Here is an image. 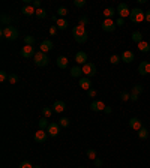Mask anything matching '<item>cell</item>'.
Masks as SVG:
<instances>
[{
  "instance_id": "cell-1",
  "label": "cell",
  "mask_w": 150,
  "mask_h": 168,
  "mask_svg": "<svg viewBox=\"0 0 150 168\" xmlns=\"http://www.w3.org/2000/svg\"><path fill=\"white\" fill-rule=\"evenodd\" d=\"M72 35H74L75 41L78 42V44H84L87 38H89V33H87V30H86V27L81 26V24H78V26H75L72 29Z\"/></svg>"
},
{
  "instance_id": "cell-2",
  "label": "cell",
  "mask_w": 150,
  "mask_h": 168,
  "mask_svg": "<svg viewBox=\"0 0 150 168\" xmlns=\"http://www.w3.org/2000/svg\"><path fill=\"white\" fill-rule=\"evenodd\" d=\"M2 36L9 41H15L20 36V33H18V30H17L14 26H5L2 29Z\"/></svg>"
},
{
  "instance_id": "cell-3",
  "label": "cell",
  "mask_w": 150,
  "mask_h": 168,
  "mask_svg": "<svg viewBox=\"0 0 150 168\" xmlns=\"http://www.w3.org/2000/svg\"><path fill=\"white\" fill-rule=\"evenodd\" d=\"M129 20L132 23H143L146 20V12H143L140 8H134V9H131Z\"/></svg>"
},
{
  "instance_id": "cell-4",
  "label": "cell",
  "mask_w": 150,
  "mask_h": 168,
  "mask_svg": "<svg viewBox=\"0 0 150 168\" xmlns=\"http://www.w3.org/2000/svg\"><path fill=\"white\" fill-rule=\"evenodd\" d=\"M33 60H35V65H36V66H47V65H48V62H50V59H48L47 53H42V51H38V53L35 54Z\"/></svg>"
},
{
  "instance_id": "cell-5",
  "label": "cell",
  "mask_w": 150,
  "mask_h": 168,
  "mask_svg": "<svg viewBox=\"0 0 150 168\" xmlns=\"http://www.w3.org/2000/svg\"><path fill=\"white\" fill-rule=\"evenodd\" d=\"M81 68H83V74L86 75L87 78H92V77L96 74V66L92 63V62H87V63L83 65Z\"/></svg>"
},
{
  "instance_id": "cell-6",
  "label": "cell",
  "mask_w": 150,
  "mask_h": 168,
  "mask_svg": "<svg viewBox=\"0 0 150 168\" xmlns=\"http://www.w3.org/2000/svg\"><path fill=\"white\" fill-rule=\"evenodd\" d=\"M117 14H119V17L120 18H126V17H129L131 15V11H129V8H128V5L126 3H119L117 5Z\"/></svg>"
},
{
  "instance_id": "cell-7",
  "label": "cell",
  "mask_w": 150,
  "mask_h": 168,
  "mask_svg": "<svg viewBox=\"0 0 150 168\" xmlns=\"http://www.w3.org/2000/svg\"><path fill=\"white\" fill-rule=\"evenodd\" d=\"M47 132H48L50 137H57V135L60 134V125H59V123H56V122L50 123V126L47 128Z\"/></svg>"
},
{
  "instance_id": "cell-8",
  "label": "cell",
  "mask_w": 150,
  "mask_h": 168,
  "mask_svg": "<svg viewBox=\"0 0 150 168\" xmlns=\"http://www.w3.org/2000/svg\"><path fill=\"white\" fill-rule=\"evenodd\" d=\"M35 50L32 45H24V47L21 48V56L24 57V59H32V57H35Z\"/></svg>"
},
{
  "instance_id": "cell-9",
  "label": "cell",
  "mask_w": 150,
  "mask_h": 168,
  "mask_svg": "<svg viewBox=\"0 0 150 168\" xmlns=\"http://www.w3.org/2000/svg\"><path fill=\"white\" fill-rule=\"evenodd\" d=\"M102 30L104 32H108V33H113V32L116 30V23H114L113 20H104Z\"/></svg>"
},
{
  "instance_id": "cell-10",
  "label": "cell",
  "mask_w": 150,
  "mask_h": 168,
  "mask_svg": "<svg viewBox=\"0 0 150 168\" xmlns=\"http://www.w3.org/2000/svg\"><path fill=\"white\" fill-rule=\"evenodd\" d=\"M138 72L140 75H149L150 74V62H141L140 65H138Z\"/></svg>"
},
{
  "instance_id": "cell-11",
  "label": "cell",
  "mask_w": 150,
  "mask_h": 168,
  "mask_svg": "<svg viewBox=\"0 0 150 168\" xmlns=\"http://www.w3.org/2000/svg\"><path fill=\"white\" fill-rule=\"evenodd\" d=\"M47 137H48V132H45V131H42V129H39L38 132H35V141L36 143H45L47 141Z\"/></svg>"
},
{
  "instance_id": "cell-12",
  "label": "cell",
  "mask_w": 150,
  "mask_h": 168,
  "mask_svg": "<svg viewBox=\"0 0 150 168\" xmlns=\"http://www.w3.org/2000/svg\"><path fill=\"white\" fill-rule=\"evenodd\" d=\"M53 47H54V44H53V41H50V39H45V41H42V44H41V51L42 53H48V51H51L53 50Z\"/></svg>"
},
{
  "instance_id": "cell-13",
  "label": "cell",
  "mask_w": 150,
  "mask_h": 168,
  "mask_svg": "<svg viewBox=\"0 0 150 168\" xmlns=\"http://www.w3.org/2000/svg\"><path fill=\"white\" fill-rule=\"evenodd\" d=\"M134 59H135V54L132 53V51H129V50L123 51V54H122V62H125V63H132V62H134Z\"/></svg>"
},
{
  "instance_id": "cell-14",
  "label": "cell",
  "mask_w": 150,
  "mask_h": 168,
  "mask_svg": "<svg viewBox=\"0 0 150 168\" xmlns=\"http://www.w3.org/2000/svg\"><path fill=\"white\" fill-rule=\"evenodd\" d=\"M129 126L134 131H140V129L143 128V123H141V120L138 117H132V119H129Z\"/></svg>"
},
{
  "instance_id": "cell-15",
  "label": "cell",
  "mask_w": 150,
  "mask_h": 168,
  "mask_svg": "<svg viewBox=\"0 0 150 168\" xmlns=\"http://www.w3.org/2000/svg\"><path fill=\"white\" fill-rule=\"evenodd\" d=\"M75 62L78 65H86L87 63V54L84 53V51H78V53L75 54Z\"/></svg>"
},
{
  "instance_id": "cell-16",
  "label": "cell",
  "mask_w": 150,
  "mask_h": 168,
  "mask_svg": "<svg viewBox=\"0 0 150 168\" xmlns=\"http://www.w3.org/2000/svg\"><path fill=\"white\" fill-rule=\"evenodd\" d=\"M51 108L54 110V113H63V111H65V108H66V104H65L63 101H56Z\"/></svg>"
},
{
  "instance_id": "cell-17",
  "label": "cell",
  "mask_w": 150,
  "mask_h": 168,
  "mask_svg": "<svg viewBox=\"0 0 150 168\" xmlns=\"http://www.w3.org/2000/svg\"><path fill=\"white\" fill-rule=\"evenodd\" d=\"M21 12L24 14V15H27V17H32V15H36V9L33 8V5H24L23 9H21Z\"/></svg>"
},
{
  "instance_id": "cell-18",
  "label": "cell",
  "mask_w": 150,
  "mask_h": 168,
  "mask_svg": "<svg viewBox=\"0 0 150 168\" xmlns=\"http://www.w3.org/2000/svg\"><path fill=\"white\" fill-rule=\"evenodd\" d=\"M80 87H81L83 90H90V89H92V80L87 78V77L81 78V80H80Z\"/></svg>"
},
{
  "instance_id": "cell-19",
  "label": "cell",
  "mask_w": 150,
  "mask_h": 168,
  "mask_svg": "<svg viewBox=\"0 0 150 168\" xmlns=\"http://www.w3.org/2000/svg\"><path fill=\"white\" fill-rule=\"evenodd\" d=\"M90 108L93 111H102V110H105V104L102 101H93L90 104Z\"/></svg>"
},
{
  "instance_id": "cell-20",
  "label": "cell",
  "mask_w": 150,
  "mask_h": 168,
  "mask_svg": "<svg viewBox=\"0 0 150 168\" xmlns=\"http://www.w3.org/2000/svg\"><path fill=\"white\" fill-rule=\"evenodd\" d=\"M69 26L68 20H65V18H59V20L56 21V27L59 29V30H66Z\"/></svg>"
},
{
  "instance_id": "cell-21",
  "label": "cell",
  "mask_w": 150,
  "mask_h": 168,
  "mask_svg": "<svg viewBox=\"0 0 150 168\" xmlns=\"http://www.w3.org/2000/svg\"><path fill=\"white\" fill-rule=\"evenodd\" d=\"M69 65V60L65 57V56H60V57H57V66L60 68V69H66Z\"/></svg>"
},
{
  "instance_id": "cell-22",
  "label": "cell",
  "mask_w": 150,
  "mask_h": 168,
  "mask_svg": "<svg viewBox=\"0 0 150 168\" xmlns=\"http://www.w3.org/2000/svg\"><path fill=\"white\" fill-rule=\"evenodd\" d=\"M114 14H116V9L114 8H105L104 9V17H105V20H111V17H114Z\"/></svg>"
},
{
  "instance_id": "cell-23",
  "label": "cell",
  "mask_w": 150,
  "mask_h": 168,
  "mask_svg": "<svg viewBox=\"0 0 150 168\" xmlns=\"http://www.w3.org/2000/svg\"><path fill=\"white\" fill-rule=\"evenodd\" d=\"M83 74V68L81 66H74L71 68V77H74V78H78V77H81Z\"/></svg>"
},
{
  "instance_id": "cell-24",
  "label": "cell",
  "mask_w": 150,
  "mask_h": 168,
  "mask_svg": "<svg viewBox=\"0 0 150 168\" xmlns=\"http://www.w3.org/2000/svg\"><path fill=\"white\" fill-rule=\"evenodd\" d=\"M138 50H140L141 53H149L150 51V44L149 42H146V41H143V42L138 44Z\"/></svg>"
},
{
  "instance_id": "cell-25",
  "label": "cell",
  "mask_w": 150,
  "mask_h": 168,
  "mask_svg": "<svg viewBox=\"0 0 150 168\" xmlns=\"http://www.w3.org/2000/svg\"><path fill=\"white\" fill-rule=\"evenodd\" d=\"M120 62H122V56H119V54H113L110 57V63L111 65H119Z\"/></svg>"
},
{
  "instance_id": "cell-26",
  "label": "cell",
  "mask_w": 150,
  "mask_h": 168,
  "mask_svg": "<svg viewBox=\"0 0 150 168\" xmlns=\"http://www.w3.org/2000/svg\"><path fill=\"white\" fill-rule=\"evenodd\" d=\"M132 41L134 42H137V44H140V42H143V35H141V32H134L132 33Z\"/></svg>"
},
{
  "instance_id": "cell-27",
  "label": "cell",
  "mask_w": 150,
  "mask_h": 168,
  "mask_svg": "<svg viewBox=\"0 0 150 168\" xmlns=\"http://www.w3.org/2000/svg\"><path fill=\"white\" fill-rule=\"evenodd\" d=\"M48 126H50V123H48L47 117H42L41 120H39V129H42V131H47Z\"/></svg>"
},
{
  "instance_id": "cell-28",
  "label": "cell",
  "mask_w": 150,
  "mask_h": 168,
  "mask_svg": "<svg viewBox=\"0 0 150 168\" xmlns=\"http://www.w3.org/2000/svg\"><path fill=\"white\" fill-rule=\"evenodd\" d=\"M138 137H140L141 140H146V138H149V131H147V129L143 126V128L138 131Z\"/></svg>"
},
{
  "instance_id": "cell-29",
  "label": "cell",
  "mask_w": 150,
  "mask_h": 168,
  "mask_svg": "<svg viewBox=\"0 0 150 168\" xmlns=\"http://www.w3.org/2000/svg\"><path fill=\"white\" fill-rule=\"evenodd\" d=\"M143 86H141V84H135V86H134V87H132V92H131V93H135V95H141L143 93Z\"/></svg>"
},
{
  "instance_id": "cell-30",
  "label": "cell",
  "mask_w": 150,
  "mask_h": 168,
  "mask_svg": "<svg viewBox=\"0 0 150 168\" xmlns=\"http://www.w3.org/2000/svg\"><path fill=\"white\" fill-rule=\"evenodd\" d=\"M53 113H54V110H53V108H44V110H42V114H44V117H47V119H50V117H51V116H53Z\"/></svg>"
},
{
  "instance_id": "cell-31",
  "label": "cell",
  "mask_w": 150,
  "mask_h": 168,
  "mask_svg": "<svg viewBox=\"0 0 150 168\" xmlns=\"http://www.w3.org/2000/svg\"><path fill=\"white\" fill-rule=\"evenodd\" d=\"M59 125H60V128H68L69 126V119L68 117H62L60 120H59Z\"/></svg>"
},
{
  "instance_id": "cell-32",
  "label": "cell",
  "mask_w": 150,
  "mask_h": 168,
  "mask_svg": "<svg viewBox=\"0 0 150 168\" xmlns=\"http://www.w3.org/2000/svg\"><path fill=\"white\" fill-rule=\"evenodd\" d=\"M68 12H69V11H68V9H66L65 6H60L59 9H57V14L60 15L62 18H63V17H66V15H68Z\"/></svg>"
},
{
  "instance_id": "cell-33",
  "label": "cell",
  "mask_w": 150,
  "mask_h": 168,
  "mask_svg": "<svg viewBox=\"0 0 150 168\" xmlns=\"http://www.w3.org/2000/svg\"><path fill=\"white\" fill-rule=\"evenodd\" d=\"M8 81H9L11 84H17V83H18V75H17V74H9Z\"/></svg>"
},
{
  "instance_id": "cell-34",
  "label": "cell",
  "mask_w": 150,
  "mask_h": 168,
  "mask_svg": "<svg viewBox=\"0 0 150 168\" xmlns=\"http://www.w3.org/2000/svg\"><path fill=\"white\" fill-rule=\"evenodd\" d=\"M87 158H89V159H92V161H95V159H96V150L89 149V150H87Z\"/></svg>"
},
{
  "instance_id": "cell-35",
  "label": "cell",
  "mask_w": 150,
  "mask_h": 168,
  "mask_svg": "<svg viewBox=\"0 0 150 168\" xmlns=\"http://www.w3.org/2000/svg\"><path fill=\"white\" fill-rule=\"evenodd\" d=\"M36 17L38 18H45L47 17V12H45V9H36Z\"/></svg>"
},
{
  "instance_id": "cell-36",
  "label": "cell",
  "mask_w": 150,
  "mask_h": 168,
  "mask_svg": "<svg viewBox=\"0 0 150 168\" xmlns=\"http://www.w3.org/2000/svg\"><path fill=\"white\" fill-rule=\"evenodd\" d=\"M24 44H26V45H32V47H33L35 38H33V36H26V38H24Z\"/></svg>"
},
{
  "instance_id": "cell-37",
  "label": "cell",
  "mask_w": 150,
  "mask_h": 168,
  "mask_svg": "<svg viewBox=\"0 0 150 168\" xmlns=\"http://www.w3.org/2000/svg\"><path fill=\"white\" fill-rule=\"evenodd\" d=\"M119 96H120V99H122V101H129L131 99V93H128V92H122Z\"/></svg>"
},
{
  "instance_id": "cell-38",
  "label": "cell",
  "mask_w": 150,
  "mask_h": 168,
  "mask_svg": "<svg viewBox=\"0 0 150 168\" xmlns=\"http://www.w3.org/2000/svg\"><path fill=\"white\" fill-rule=\"evenodd\" d=\"M20 168H33V165H32L30 161H23L20 164Z\"/></svg>"
},
{
  "instance_id": "cell-39",
  "label": "cell",
  "mask_w": 150,
  "mask_h": 168,
  "mask_svg": "<svg viewBox=\"0 0 150 168\" xmlns=\"http://www.w3.org/2000/svg\"><path fill=\"white\" fill-rule=\"evenodd\" d=\"M9 23H11V17H8L6 14H3L2 15V24H8L9 26Z\"/></svg>"
},
{
  "instance_id": "cell-40",
  "label": "cell",
  "mask_w": 150,
  "mask_h": 168,
  "mask_svg": "<svg viewBox=\"0 0 150 168\" xmlns=\"http://www.w3.org/2000/svg\"><path fill=\"white\" fill-rule=\"evenodd\" d=\"M74 5L77 8H83V6H86V0H75Z\"/></svg>"
},
{
  "instance_id": "cell-41",
  "label": "cell",
  "mask_w": 150,
  "mask_h": 168,
  "mask_svg": "<svg viewBox=\"0 0 150 168\" xmlns=\"http://www.w3.org/2000/svg\"><path fill=\"white\" fill-rule=\"evenodd\" d=\"M8 78H9V75H8V72H5V71H2V72H0V81L3 83V81H6Z\"/></svg>"
},
{
  "instance_id": "cell-42",
  "label": "cell",
  "mask_w": 150,
  "mask_h": 168,
  "mask_svg": "<svg viewBox=\"0 0 150 168\" xmlns=\"http://www.w3.org/2000/svg\"><path fill=\"white\" fill-rule=\"evenodd\" d=\"M87 96H89V98H95V96H96V90H95V89H90V90H87Z\"/></svg>"
},
{
  "instance_id": "cell-43",
  "label": "cell",
  "mask_w": 150,
  "mask_h": 168,
  "mask_svg": "<svg viewBox=\"0 0 150 168\" xmlns=\"http://www.w3.org/2000/svg\"><path fill=\"white\" fill-rule=\"evenodd\" d=\"M87 23H89V18H87V17H81V18H80V24H81V26H86Z\"/></svg>"
},
{
  "instance_id": "cell-44",
  "label": "cell",
  "mask_w": 150,
  "mask_h": 168,
  "mask_svg": "<svg viewBox=\"0 0 150 168\" xmlns=\"http://www.w3.org/2000/svg\"><path fill=\"white\" fill-rule=\"evenodd\" d=\"M56 33H57V27H56V26H51V27H50V35H51V36H54Z\"/></svg>"
},
{
  "instance_id": "cell-45",
  "label": "cell",
  "mask_w": 150,
  "mask_h": 168,
  "mask_svg": "<svg viewBox=\"0 0 150 168\" xmlns=\"http://www.w3.org/2000/svg\"><path fill=\"white\" fill-rule=\"evenodd\" d=\"M33 8H35V9H41V2H39V0H35V2H33Z\"/></svg>"
},
{
  "instance_id": "cell-46",
  "label": "cell",
  "mask_w": 150,
  "mask_h": 168,
  "mask_svg": "<svg viewBox=\"0 0 150 168\" xmlns=\"http://www.w3.org/2000/svg\"><path fill=\"white\" fill-rule=\"evenodd\" d=\"M102 164H104L102 159H99V158H96V159H95V165H96V167H102Z\"/></svg>"
},
{
  "instance_id": "cell-47",
  "label": "cell",
  "mask_w": 150,
  "mask_h": 168,
  "mask_svg": "<svg viewBox=\"0 0 150 168\" xmlns=\"http://www.w3.org/2000/svg\"><path fill=\"white\" fill-rule=\"evenodd\" d=\"M138 96H140V95L131 93V101H132V102H137V101H138Z\"/></svg>"
},
{
  "instance_id": "cell-48",
  "label": "cell",
  "mask_w": 150,
  "mask_h": 168,
  "mask_svg": "<svg viewBox=\"0 0 150 168\" xmlns=\"http://www.w3.org/2000/svg\"><path fill=\"white\" fill-rule=\"evenodd\" d=\"M123 24H125V21H123V18H120V17H119V18H117V21H116V26H123Z\"/></svg>"
},
{
  "instance_id": "cell-49",
  "label": "cell",
  "mask_w": 150,
  "mask_h": 168,
  "mask_svg": "<svg viewBox=\"0 0 150 168\" xmlns=\"http://www.w3.org/2000/svg\"><path fill=\"white\" fill-rule=\"evenodd\" d=\"M146 21H149V23H150V11H147V12H146Z\"/></svg>"
},
{
  "instance_id": "cell-50",
  "label": "cell",
  "mask_w": 150,
  "mask_h": 168,
  "mask_svg": "<svg viewBox=\"0 0 150 168\" xmlns=\"http://www.w3.org/2000/svg\"><path fill=\"white\" fill-rule=\"evenodd\" d=\"M104 111H105L107 114H111V108H110V107H105V110H104Z\"/></svg>"
},
{
  "instance_id": "cell-51",
  "label": "cell",
  "mask_w": 150,
  "mask_h": 168,
  "mask_svg": "<svg viewBox=\"0 0 150 168\" xmlns=\"http://www.w3.org/2000/svg\"><path fill=\"white\" fill-rule=\"evenodd\" d=\"M33 168H41V167H39V165H35V167Z\"/></svg>"
},
{
  "instance_id": "cell-52",
  "label": "cell",
  "mask_w": 150,
  "mask_h": 168,
  "mask_svg": "<svg viewBox=\"0 0 150 168\" xmlns=\"http://www.w3.org/2000/svg\"><path fill=\"white\" fill-rule=\"evenodd\" d=\"M80 168H84V167H80Z\"/></svg>"
}]
</instances>
